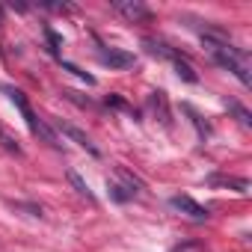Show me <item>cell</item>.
Returning <instances> with one entry per match:
<instances>
[{"label": "cell", "instance_id": "6da1fadb", "mask_svg": "<svg viewBox=\"0 0 252 252\" xmlns=\"http://www.w3.org/2000/svg\"><path fill=\"white\" fill-rule=\"evenodd\" d=\"M202 42H205V51H208V57L220 65V68H225V71H231L243 86H249L252 83V74H249V63H246V54L240 51V48H234L231 42H228V36L220 30V27H214V30H208V33H202Z\"/></svg>", "mask_w": 252, "mask_h": 252}, {"label": "cell", "instance_id": "7a4b0ae2", "mask_svg": "<svg viewBox=\"0 0 252 252\" xmlns=\"http://www.w3.org/2000/svg\"><path fill=\"white\" fill-rule=\"evenodd\" d=\"M3 92H6V95L12 98V104H15V107L21 110V116H24V122H27V128H30V131L36 134V137H42V140H45V143H51V146H60L57 134H54V131L48 128V125H45V122H42V119H39V116H36V113L30 110V104H27V98H24V92H21V89L3 86Z\"/></svg>", "mask_w": 252, "mask_h": 252}, {"label": "cell", "instance_id": "3957f363", "mask_svg": "<svg viewBox=\"0 0 252 252\" xmlns=\"http://www.w3.org/2000/svg\"><path fill=\"white\" fill-rule=\"evenodd\" d=\"M113 9H116L119 15H125L128 21H134V24L152 18V9H149L146 3H140V0H113Z\"/></svg>", "mask_w": 252, "mask_h": 252}, {"label": "cell", "instance_id": "277c9868", "mask_svg": "<svg viewBox=\"0 0 252 252\" xmlns=\"http://www.w3.org/2000/svg\"><path fill=\"white\" fill-rule=\"evenodd\" d=\"M169 205H172L175 211H181L184 217L196 220V222H202V220H208V217H211V211H208L205 205H199L196 199H190V196H172V199H169Z\"/></svg>", "mask_w": 252, "mask_h": 252}, {"label": "cell", "instance_id": "5b68a950", "mask_svg": "<svg viewBox=\"0 0 252 252\" xmlns=\"http://www.w3.org/2000/svg\"><path fill=\"white\" fill-rule=\"evenodd\" d=\"M98 60H101L104 65H110V68H131V65H134V54L119 51V48H101Z\"/></svg>", "mask_w": 252, "mask_h": 252}, {"label": "cell", "instance_id": "8992f818", "mask_svg": "<svg viewBox=\"0 0 252 252\" xmlns=\"http://www.w3.org/2000/svg\"><path fill=\"white\" fill-rule=\"evenodd\" d=\"M60 131H63V134H65L68 140H74V143H77L80 149H86V152H89L92 158H98V155H101V152H98V146H95V143H92V140H89V137H86L83 131H77L74 125H63V122H60Z\"/></svg>", "mask_w": 252, "mask_h": 252}, {"label": "cell", "instance_id": "52a82bcc", "mask_svg": "<svg viewBox=\"0 0 252 252\" xmlns=\"http://www.w3.org/2000/svg\"><path fill=\"white\" fill-rule=\"evenodd\" d=\"M169 63L175 65V74H178L181 80H187V83H196V80H199V74L193 71V65H190V63H187L184 57H178V54H172V57H169Z\"/></svg>", "mask_w": 252, "mask_h": 252}, {"label": "cell", "instance_id": "ba28073f", "mask_svg": "<svg viewBox=\"0 0 252 252\" xmlns=\"http://www.w3.org/2000/svg\"><path fill=\"white\" fill-rule=\"evenodd\" d=\"M214 184H222V187H237V193H249V181L246 178H211Z\"/></svg>", "mask_w": 252, "mask_h": 252}, {"label": "cell", "instance_id": "9c48e42d", "mask_svg": "<svg viewBox=\"0 0 252 252\" xmlns=\"http://www.w3.org/2000/svg\"><path fill=\"white\" fill-rule=\"evenodd\" d=\"M68 181L74 184V190H77L80 196H86L89 202H95V196H92V190H89V184H86V181H83V178H80L77 172H68Z\"/></svg>", "mask_w": 252, "mask_h": 252}, {"label": "cell", "instance_id": "30bf717a", "mask_svg": "<svg viewBox=\"0 0 252 252\" xmlns=\"http://www.w3.org/2000/svg\"><path fill=\"white\" fill-rule=\"evenodd\" d=\"M0 146H3L6 152H12V155H21V146H18V140H15L9 131H3V128H0Z\"/></svg>", "mask_w": 252, "mask_h": 252}, {"label": "cell", "instance_id": "8fae6325", "mask_svg": "<svg viewBox=\"0 0 252 252\" xmlns=\"http://www.w3.org/2000/svg\"><path fill=\"white\" fill-rule=\"evenodd\" d=\"M228 107H231V110L237 113V119H240V122L246 125V128H249V125H252V119H249V113H246V110H243V107H240L237 101H228Z\"/></svg>", "mask_w": 252, "mask_h": 252}, {"label": "cell", "instance_id": "7c38bea8", "mask_svg": "<svg viewBox=\"0 0 252 252\" xmlns=\"http://www.w3.org/2000/svg\"><path fill=\"white\" fill-rule=\"evenodd\" d=\"M45 36H48V45H51V54H60V39L54 36L51 27H45Z\"/></svg>", "mask_w": 252, "mask_h": 252}, {"label": "cell", "instance_id": "4fadbf2b", "mask_svg": "<svg viewBox=\"0 0 252 252\" xmlns=\"http://www.w3.org/2000/svg\"><path fill=\"white\" fill-rule=\"evenodd\" d=\"M0 24H3V6H0Z\"/></svg>", "mask_w": 252, "mask_h": 252}]
</instances>
